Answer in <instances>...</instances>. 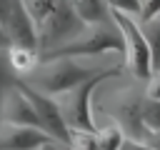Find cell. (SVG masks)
Masks as SVG:
<instances>
[{
    "instance_id": "1",
    "label": "cell",
    "mask_w": 160,
    "mask_h": 150,
    "mask_svg": "<svg viewBox=\"0 0 160 150\" xmlns=\"http://www.w3.org/2000/svg\"><path fill=\"white\" fill-rule=\"evenodd\" d=\"M122 72V65H110V68H102L98 70L92 78L82 80L80 85L70 88L68 92L58 95V105H60V112L68 122L70 130H85V132H98V125L92 120V92L95 88L102 82V80H110L115 75Z\"/></svg>"
},
{
    "instance_id": "2",
    "label": "cell",
    "mask_w": 160,
    "mask_h": 150,
    "mask_svg": "<svg viewBox=\"0 0 160 150\" xmlns=\"http://www.w3.org/2000/svg\"><path fill=\"white\" fill-rule=\"evenodd\" d=\"M108 52H120L125 55V38L120 30H112L108 25H92L80 30L75 38H70L68 42L40 52L38 62L42 60H52V58H98V55H108Z\"/></svg>"
},
{
    "instance_id": "3",
    "label": "cell",
    "mask_w": 160,
    "mask_h": 150,
    "mask_svg": "<svg viewBox=\"0 0 160 150\" xmlns=\"http://www.w3.org/2000/svg\"><path fill=\"white\" fill-rule=\"evenodd\" d=\"M100 68H85L78 62V58H52V60H42L35 65L32 72H28V85H32L35 90L45 92V95H62L70 88L80 85L82 80L92 78Z\"/></svg>"
},
{
    "instance_id": "4",
    "label": "cell",
    "mask_w": 160,
    "mask_h": 150,
    "mask_svg": "<svg viewBox=\"0 0 160 150\" xmlns=\"http://www.w3.org/2000/svg\"><path fill=\"white\" fill-rule=\"evenodd\" d=\"M110 15H112L115 28L125 38V65L138 80H148L152 75V58H150V48H148V40L142 35L138 18L122 10H110Z\"/></svg>"
},
{
    "instance_id": "5",
    "label": "cell",
    "mask_w": 160,
    "mask_h": 150,
    "mask_svg": "<svg viewBox=\"0 0 160 150\" xmlns=\"http://www.w3.org/2000/svg\"><path fill=\"white\" fill-rule=\"evenodd\" d=\"M18 85H20V88L25 90V95L30 98V102H32V108H35V112H38L40 128H42L55 142H60V145H72V132H70V128H68V122H65V118H62V112H60L58 98L45 95V92L35 90V88L28 85V82H18Z\"/></svg>"
},
{
    "instance_id": "6",
    "label": "cell",
    "mask_w": 160,
    "mask_h": 150,
    "mask_svg": "<svg viewBox=\"0 0 160 150\" xmlns=\"http://www.w3.org/2000/svg\"><path fill=\"white\" fill-rule=\"evenodd\" d=\"M142 102H145V92L140 95L135 88H128V90H120L118 100H112L105 112L115 120V125L128 135V138H138V140H145L148 132L142 128Z\"/></svg>"
},
{
    "instance_id": "7",
    "label": "cell",
    "mask_w": 160,
    "mask_h": 150,
    "mask_svg": "<svg viewBox=\"0 0 160 150\" xmlns=\"http://www.w3.org/2000/svg\"><path fill=\"white\" fill-rule=\"evenodd\" d=\"M0 32L8 38V45H25V48L38 50L35 25H32V20H30V15L20 0H8V10H5V18L0 22ZM38 55H40V50H38Z\"/></svg>"
},
{
    "instance_id": "8",
    "label": "cell",
    "mask_w": 160,
    "mask_h": 150,
    "mask_svg": "<svg viewBox=\"0 0 160 150\" xmlns=\"http://www.w3.org/2000/svg\"><path fill=\"white\" fill-rule=\"evenodd\" d=\"M0 118H2L5 125H32V128H40L38 112H35L30 98L25 95V90L18 82H12V85H8L2 90V98H0Z\"/></svg>"
},
{
    "instance_id": "9",
    "label": "cell",
    "mask_w": 160,
    "mask_h": 150,
    "mask_svg": "<svg viewBox=\"0 0 160 150\" xmlns=\"http://www.w3.org/2000/svg\"><path fill=\"white\" fill-rule=\"evenodd\" d=\"M2 150H40L52 138L32 125H5L2 122Z\"/></svg>"
},
{
    "instance_id": "10",
    "label": "cell",
    "mask_w": 160,
    "mask_h": 150,
    "mask_svg": "<svg viewBox=\"0 0 160 150\" xmlns=\"http://www.w3.org/2000/svg\"><path fill=\"white\" fill-rule=\"evenodd\" d=\"M70 2H72V10L78 12V18L82 20L85 28L108 25V20H112L110 5L105 0H70Z\"/></svg>"
},
{
    "instance_id": "11",
    "label": "cell",
    "mask_w": 160,
    "mask_h": 150,
    "mask_svg": "<svg viewBox=\"0 0 160 150\" xmlns=\"http://www.w3.org/2000/svg\"><path fill=\"white\" fill-rule=\"evenodd\" d=\"M5 50H8V60H10V65H12V70H15V72L28 75V72H32V70H35L38 58H40V55H38V50L25 48V45H8Z\"/></svg>"
},
{
    "instance_id": "12",
    "label": "cell",
    "mask_w": 160,
    "mask_h": 150,
    "mask_svg": "<svg viewBox=\"0 0 160 150\" xmlns=\"http://www.w3.org/2000/svg\"><path fill=\"white\" fill-rule=\"evenodd\" d=\"M142 28V35L148 40V48H150V58H152V72L160 70V15L148 20V22H140Z\"/></svg>"
},
{
    "instance_id": "13",
    "label": "cell",
    "mask_w": 160,
    "mask_h": 150,
    "mask_svg": "<svg viewBox=\"0 0 160 150\" xmlns=\"http://www.w3.org/2000/svg\"><path fill=\"white\" fill-rule=\"evenodd\" d=\"M98 135V148L100 150H120L122 140H125V132L118 128V125H110V128H102L95 132Z\"/></svg>"
},
{
    "instance_id": "14",
    "label": "cell",
    "mask_w": 160,
    "mask_h": 150,
    "mask_svg": "<svg viewBox=\"0 0 160 150\" xmlns=\"http://www.w3.org/2000/svg\"><path fill=\"white\" fill-rule=\"evenodd\" d=\"M142 128H145V132L160 130V100L145 98V102H142Z\"/></svg>"
},
{
    "instance_id": "15",
    "label": "cell",
    "mask_w": 160,
    "mask_h": 150,
    "mask_svg": "<svg viewBox=\"0 0 160 150\" xmlns=\"http://www.w3.org/2000/svg\"><path fill=\"white\" fill-rule=\"evenodd\" d=\"M158 15H160V0H140L138 22H148V20H152Z\"/></svg>"
},
{
    "instance_id": "16",
    "label": "cell",
    "mask_w": 160,
    "mask_h": 150,
    "mask_svg": "<svg viewBox=\"0 0 160 150\" xmlns=\"http://www.w3.org/2000/svg\"><path fill=\"white\" fill-rule=\"evenodd\" d=\"M105 2L110 5V10H122V12L135 15V18L140 12V0H105Z\"/></svg>"
},
{
    "instance_id": "17",
    "label": "cell",
    "mask_w": 160,
    "mask_h": 150,
    "mask_svg": "<svg viewBox=\"0 0 160 150\" xmlns=\"http://www.w3.org/2000/svg\"><path fill=\"white\" fill-rule=\"evenodd\" d=\"M145 98H150V100H160V70H155V72L148 78Z\"/></svg>"
},
{
    "instance_id": "18",
    "label": "cell",
    "mask_w": 160,
    "mask_h": 150,
    "mask_svg": "<svg viewBox=\"0 0 160 150\" xmlns=\"http://www.w3.org/2000/svg\"><path fill=\"white\" fill-rule=\"evenodd\" d=\"M120 150H155V148H152L148 140H138V138H128V135H125Z\"/></svg>"
},
{
    "instance_id": "19",
    "label": "cell",
    "mask_w": 160,
    "mask_h": 150,
    "mask_svg": "<svg viewBox=\"0 0 160 150\" xmlns=\"http://www.w3.org/2000/svg\"><path fill=\"white\" fill-rule=\"evenodd\" d=\"M155 150H160V130H155V132H148V138H145Z\"/></svg>"
},
{
    "instance_id": "20",
    "label": "cell",
    "mask_w": 160,
    "mask_h": 150,
    "mask_svg": "<svg viewBox=\"0 0 160 150\" xmlns=\"http://www.w3.org/2000/svg\"><path fill=\"white\" fill-rule=\"evenodd\" d=\"M40 150H62V145H60V142H55V140H50V142H45Z\"/></svg>"
},
{
    "instance_id": "21",
    "label": "cell",
    "mask_w": 160,
    "mask_h": 150,
    "mask_svg": "<svg viewBox=\"0 0 160 150\" xmlns=\"http://www.w3.org/2000/svg\"><path fill=\"white\" fill-rule=\"evenodd\" d=\"M62 150H72V148H70V145H62Z\"/></svg>"
},
{
    "instance_id": "22",
    "label": "cell",
    "mask_w": 160,
    "mask_h": 150,
    "mask_svg": "<svg viewBox=\"0 0 160 150\" xmlns=\"http://www.w3.org/2000/svg\"><path fill=\"white\" fill-rule=\"evenodd\" d=\"M0 150H2V135H0Z\"/></svg>"
}]
</instances>
